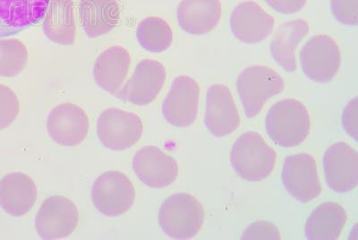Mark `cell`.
I'll use <instances>...</instances> for the list:
<instances>
[{
  "label": "cell",
  "instance_id": "obj_1",
  "mask_svg": "<svg viewBox=\"0 0 358 240\" xmlns=\"http://www.w3.org/2000/svg\"><path fill=\"white\" fill-rule=\"evenodd\" d=\"M265 129L275 145L292 148L308 139L311 129L308 108L296 99L275 104L265 118Z\"/></svg>",
  "mask_w": 358,
  "mask_h": 240
},
{
  "label": "cell",
  "instance_id": "obj_2",
  "mask_svg": "<svg viewBox=\"0 0 358 240\" xmlns=\"http://www.w3.org/2000/svg\"><path fill=\"white\" fill-rule=\"evenodd\" d=\"M277 155L262 134L248 131L233 143L230 163L236 174L249 182L263 181L276 166Z\"/></svg>",
  "mask_w": 358,
  "mask_h": 240
},
{
  "label": "cell",
  "instance_id": "obj_3",
  "mask_svg": "<svg viewBox=\"0 0 358 240\" xmlns=\"http://www.w3.org/2000/svg\"><path fill=\"white\" fill-rule=\"evenodd\" d=\"M206 219L201 202L187 193L172 195L159 210V224L169 238L189 239L200 232Z\"/></svg>",
  "mask_w": 358,
  "mask_h": 240
},
{
  "label": "cell",
  "instance_id": "obj_4",
  "mask_svg": "<svg viewBox=\"0 0 358 240\" xmlns=\"http://www.w3.org/2000/svg\"><path fill=\"white\" fill-rule=\"evenodd\" d=\"M236 86L246 117L252 118L261 113L271 98L284 91L285 83L271 67L254 65L239 73Z\"/></svg>",
  "mask_w": 358,
  "mask_h": 240
},
{
  "label": "cell",
  "instance_id": "obj_5",
  "mask_svg": "<svg viewBox=\"0 0 358 240\" xmlns=\"http://www.w3.org/2000/svg\"><path fill=\"white\" fill-rule=\"evenodd\" d=\"M300 66L310 81L326 84L340 71L341 52L334 39L328 35H316L306 41L299 53Z\"/></svg>",
  "mask_w": 358,
  "mask_h": 240
},
{
  "label": "cell",
  "instance_id": "obj_6",
  "mask_svg": "<svg viewBox=\"0 0 358 240\" xmlns=\"http://www.w3.org/2000/svg\"><path fill=\"white\" fill-rule=\"evenodd\" d=\"M92 200L96 210L107 217H118L129 212L136 200L132 181L122 172H104L94 181Z\"/></svg>",
  "mask_w": 358,
  "mask_h": 240
},
{
  "label": "cell",
  "instance_id": "obj_7",
  "mask_svg": "<svg viewBox=\"0 0 358 240\" xmlns=\"http://www.w3.org/2000/svg\"><path fill=\"white\" fill-rule=\"evenodd\" d=\"M143 124L136 113L108 108L97 120V136L102 146L111 151H124L142 139Z\"/></svg>",
  "mask_w": 358,
  "mask_h": 240
},
{
  "label": "cell",
  "instance_id": "obj_8",
  "mask_svg": "<svg viewBox=\"0 0 358 240\" xmlns=\"http://www.w3.org/2000/svg\"><path fill=\"white\" fill-rule=\"evenodd\" d=\"M281 181L287 193L300 203L308 204L321 196L317 163L308 153L287 156L284 161Z\"/></svg>",
  "mask_w": 358,
  "mask_h": 240
},
{
  "label": "cell",
  "instance_id": "obj_9",
  "mask_svg": "<svg viewBox=\"0 0 358 240\" xmlns=\"http://www.w3.org/2000/svg\"><path fill=\"white\" fill-rule=\"evenodd\" d=\"M78 222L75 203L66 197L52 196L41 204L35 218V229L43 239H65L75 232Z\"/></svg>",
  "mask_w": 358,
  "mask_h": 240
},
{
  "label": "cell",
  "instance_id": "obj_10",
  "mask_svg": "<svg viewBox=\"0 0 358 240\" xmlns=\"http://www.w3.org/2000/svg\"><path fill=\"white\" fill-rule=\"evenodd\" d=\"M166 80L167 70L162 63L155 59H143L116 97L131 104L145 106L161 94Z\"/></svg>",
  "mask_w": 358,
  "mask_h": 240
},
{
  "label": "cell",
  "instance_id": "obj_11",
  "mask_svg": "<svg viewBox=\"0 0 358 240\" xmlns=\"http://www.w3.org/2000/svg\"><path fill=\"white\" fill-rule=\"evenodd\" d=\"M201 90L198 83L187 76L174 80L162 104L166 121L176 127H187L196 122Z\"/></svg>",
  "mask_w": 358,
  "mask_h": 240
},
{
  "label": "cell",
  "instance_id": "obj_12",
  "mask_svg": "<svg viewBox=\"0 0 358 240\" xmlns=\"http://www.w3.org/2000/svg\"><path fill=\"white\" fill-rule=\"evenodd\" d=\"M204 125L217 139L229 136L238 129L241 116L228 86L216 84L208 88Z\"/></svg>",
  "mask_w": 358,
  "mask_h": 240
},
{
  "label": "cell",
  "instance_id": "obj_13",
  "mask_svg": "<svg viewBox=\"0 0 358 240\" xmlns=\"http://www.w3.org/2000/svg\"><path fill=\"white\" fill-rule=\"evenodd\" d=\"M230 30L246 44L260 43L273 33L275 19L258 3L248 0L239 3L229 19Z\"/></svg>",
  "mask_w": 358,
  "mask_h": 240
},
{
  "label": "cell",
  "instance_id": "obj_14",
  "mask_svg": "<svg viewBox=\"0 0 358 240\" xmlns=\"http://www.w3.org/2000/svg\"><path fill=\"white\" fill-rule=\"evenodd\" d=\"M133 169L143 184L151 188H165L178 177V164L173 157L159 147L147 146L137 151Z\"/></svg>",
  "mask_w": 358,
  "mask_h": 240
},
{
  "label": "cell",
  "instance_id": "obj_15",
  "mask_svg": "<svg viewBox=\"0 0 358 240\" xmlns=\"http://www.w3.org/2000/svg\"><path fill=\"white\" fill-rule=\"evenodd\" d=\"M326 183L332 190L344 194L358 185V153L345 142L329 147L324 156Z\"/></svg>",
  "mask_w": 358,
  "mask_h": 240
},
{
  "label": "cell",
  "instance_id": "obj_16",
  "mask_svg": "<svg viewBox=\"0 0 358 240\" xmlns=\"http://www.w3.org/2000/svg\"><path fill=\"white\" fill-rule=\"evenodd\" d=\"M90 120L84 108L65 102L53 108L47 120L50 139L63 146H76L88 136Z\"/></svg>",
  "mask_w": 358,
  "mask_h": 240
},
{
  "label": "cell",
  "instance_id": "obj_17",
  "mask_svg": "<svg viewBox=\"0 0 358 240\" xmlns=\"http://www.w3.org/2000/svg\"><path fill=\"white\" fill-rule=\"evenodd\" d=\"M50 0H0V37L11 36L39 24Z\"/></svg>",
  "mask_w": 358,
  "mask_h": 240
},
{
  "label": "cell",
  "instance_id": "obj_18",
  "mask_svg": "<svg viewBox=\"0 0 358 240\" xmlns=\"http://www.w3.org/2000/svg\"><path fill=\"white\" fill-rule=\"evenodd\" d=\"M179 27L194 36L212 33L222 17L220 0H181L177 10Z\"/></svg>",
  "mask_w": 358,
  "mask_h": 240
},
{
  "label": "cell",
  "instance_id": "obj_19",
  "mask_svg": "<svg viewBox=\"0 0 358 240\" xmlns=\"http://www.w3.org/2000/svg\"><path fill=\"white\" fill-rule=\"evenodd\" d=\"M131 65L129 51L120 45L108 48L96 59L94 78L105 92L117 96L129 76Z\"/></svg>",
  "mask_w": 358,
  "mask_h": 240
},
{
  "label": "cell",
  "instance_id": "obj_20",
  "mask_svg": "<svg viewBox=\"0 0 358 240\" xmlns=\"http://www.w3.org/2000/svg\"><path fill=\"white\" fill-rule=\"evenodd\" d=\"M37 197L34 179L22 172H12L0 181V207L9 216L17 218L27 216Z\"/></svg>",
  "mask_w": 358,
  "mask_h": 240
},
{
  "label": "cell",
  "instance_id": "obj_21",
  "mask_svg": "<svg viewBox=\"0 0 358 240\" xmlns=\"http://www.w3.org/2000/svg\"><path fill=\"white\" fill-rule=\"evenodd\" d=\"M309 31L308 22L302 18L284 22L275 31L270 43L271 57L286 72L296 71L297 49Z\"/></svg>",
  "mask_w": 358,
  "mask_h": 240
},
{
  "label": "cell",
  "instance_id": "obj_22",
  "mask_svg": "<svg viewBox=\"0 0 358 240\" xmlns=\"http://www.w3.org/2000/svg\"><path fill=\"white\" fill-rule=\"evenodd\" d=\"M79 8L82 27L92 39L110 33L120 22L121 6L117 0H81Z\"/></svg>",
  "mask_w": 358,
  "mask_h": 240
},
{
  "label": "cell",
  "instance_id": "obj_23",
  "mask_svg": "<svg viewBox=\"0 0 358 240\" xmlns=\"http://www.w3.org/2000/svg\"><path fill=\"white\" fill-rule=\"evenodd\" d=\"M45 35L52 43L69 46L76 36L73 0H50L43 21Z\"/></svg>",
  "mask_w": 358,
  "mask_h": 240
},
{
  "label": "cell",
  "instance_id": "obj_24",
  "mask_svg": "<svg viewBox=\"0 0 358 240\" xmlns=\"http://www.w3.org/2000/svg\"><path fill=\"white\" fill-rule=\"evenodd\" d=\"M348 220L346 210L338 204H320L310 214L305 225V236L312 240H334L340 238Z\"/></svg>",
  "mask_w": 358,
  "mask_h": 240
},
{
  "label": "cell",
  "instance_id": "obj_25",
  "mask_svg": "<svg viewBox=\"0 0 358 240\" xmlns=\"http://www.w3.org/2000/svg\"><path fill=\"white\" fill-rule=\"evenodd\" d=\"M136 38L143 50L152 53H162L173 43L174 34L164 19L149 17L140 22Z\"/></svg>",
  "mask_w": 358,
  "mask_h": 240
},
{
  "label": "cell",
  "instance_id": "obj_26",
  "mask_svg": "<svg viewBox=\"0 0 358 240\" xmlns=\"http://www.w3.org/2000/svg\"><path fill=\"white\" fill-rule=\"evenodd\" d=\"M28 50L15 38L0 39V78H15L24 71L28 63Z\"/></svg>",
  "mask_w": 358,
  "mask_h": 240
},
{
  "label": "cell",
  "instance_id": "obj_27",
  "mask_svg": "<svg viewBox=\"0 0 358 240\" xmlns=\"http://www.w3.org/2000/svg\"><path fill=\"white\" fill-rule=\"evenodd\" d=\"M20 111L17 95L11 88L0 84V131L14 122Z\"/></svg>",
  "mask_w": 358,
  "mask_h": 240
},
{
  "label": "cell",
  "instance_id": "obj_28",
  "mask_svg": "<svg viewBox=\"0 0 358 240\" xmlns=\"http://www.w3.org/2000/svg\"><path fill=\"white\" fill-rule=\"evenodd\" d=\"M331 11L340 24L357 27L358 0H331Z\"/></svg>",
  "mask_w": 358,
  "mask_h": 240
},
{
  "label": "cell",
  "instance_id": "obj_29",
  "mask_svg": "<svg viewBox=\"0 0 358 240\" xmlns=\"http://www.w3.org/2000/svg\"><path fill=\"white\" fill-rule=\"evenodd\" d=\"M242 239H280L279 228L266 220H258L250 224L243 232Z\"/></svg>",
  "mask_w": 358,
  "mask_h": 240
},
{
  "label": "cell",
  "instance_id": "obj_30",
  "mask_svg": "<svg viewBox=\"0 0 358 240\" xmlns=\"http://www.w3.org/2000/svg\"><path fill=\"white\" fill-rule=\"evenodd\" d=\"M342 125L346 133L355 141H357L358 130V98L355 97L345 107L342 113Z\"/></svg>",
  "mask_w": 358,
  "mask_h": 240
},
{
  "label": "cell",
  "instance_id": "obj_31",
  "mask_svg": "<svg viewBox=\"0 0 358 240\" xmlns=\"http://www.w3.org/2000/svg\"><path fill=\"white\" fill-rule=\"evenodd\" d=\"M273 10L280 15L296 14L305 8L308 0H264Z\"/></svg>",
  "mask_w": 358,
  "mask_h": 240
}]
</instances>
